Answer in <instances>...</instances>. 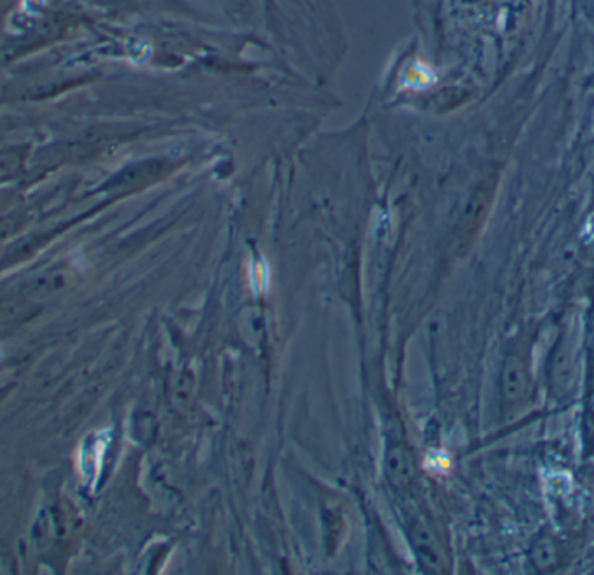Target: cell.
Listing matches in <instances>:
<instances>
[{"instance_id":"cell-1","label":"cell","mask_w":594,"mask_h":575,"mask_svg":"<svg viewBox=\"0 0 594 575\" xmlns=\"http://www.w3.org/2000/svg\"><path fill=\"white\" fill-rule=\"evenodd\" d=\"M530 391V379L525 360L518 355H509L503 369V393L509 404L521 401Z\"/></svg>"},{"instance_id":"cell-2","label":"cell","mask_w":594,"mask_h":575,"mask_svg":"<svg viewBox=\"0 0 594 575\" xmlns=\"http://www.w3.org/2000/svg\"><path fill=\"white\" fill-rule=\"evenodd\" d=\"M386 473L389 481L396 486H405L411 484L413 476V466L411 456L403 445L391 444L386 450Z\"/></svg>"},{"instance_id":"cell-4","label":"cell","mask_w":594,"mask_h":575,"mask_svg":"<svg viewBox=\"0 0 594 575\" xmlns=\"http://www.w3.org/2000/svg\"><path fill=\"white\" fill-rule=\"evenodd\" d=\"M555 558H556V553H555V549H553L551 542L543 541L540 544L535 546V549H533V553H532V560L537 565V569H548V566L553 565Z\"/></svg>"},{"instance_id":"cell-3","label":"cell","mask_w":594,"mask_h":575,"mask_svg":"<svg viewBox=\"0 0 594 575\" xmlns=\"http://www.w3.org/2000/svg\"><path fill=\"white\" fill-rule=\"evenodd\" d=\"M413 548L417 551V556H419L421 563L428 566V569L438 570L440 569V554L436 551V544L433 541L431 534L428 532V529H424L423 525L413 526Z\"/></svg>"}]
</instances>
